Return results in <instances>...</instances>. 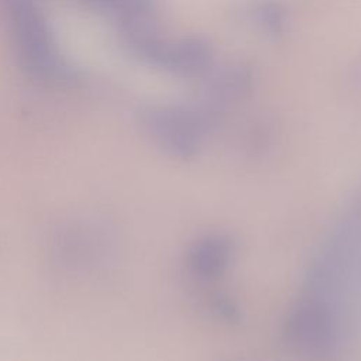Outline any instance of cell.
Segmentation results:
<instances>
[{
  "instance_id": "cell-1",
  "label": "cell",
  "mask_w": 361,
  "mask_h": 361,
  "mask_svg": "<svg viewBox=\"0 0 361 361\" xmlns=\"http://www.w3.org/2000/svg\"><path fill=\"white\" fill-rule=\"evenodd\" d=\"M145 124L154 138L172 155L189 158L202 144L213 120L200 107H157L145 113Z\"/></svg>"
},
{
  "instance_id": "cell-5",
  "label": "cell",
  "mask_w": 361,
  "mask_h": 361,
  "mask_svg": "<svg viewBox=\"0 0 361 361\" xmlns=\"http://www.w3.org/2000/svg\"><path fill=\"white\" fill-rule=\"evenodd\" d=\"M259 16H261V21L265 24V27L272 31H278L279 25H282V13L272 4L264 6L259 10Z\"/></svg>"
},
{
  "instance_id": "cell-2",
  "label": "cell",
  "mask_w": 361,
  "mask_h": 361,
  "mask_svg": "<svg viewBox=\"0 0 361 361\" xmlns=\"http://www.w3.org/2000/svg\"><path fill=\"white\" fill-rule=\"evenodd\" d=\"M234 255L233 241L220 234L199 238L188 251L186 262L200 279H214L224 274Z\"/></svg>"
},
{
  "instance_id": "cell-4",
  "label": "cell",
  "mask_w": 361,
  "mask_h": 361,
  "mask_svg": "<svg viewBox=\"0 0 361 361\" xmlns=\"http://www.w3.org/2000/svg\"><path fill=\"white\" fill-rule=\"evenodd\" d=\"M210 45L200 38H183L172 42L164 68L180 75H200L212 65Z\"/></svg>"
},
{
  "instance_id": "cell-3",
  "label": "cell",
  "mask_w": 361,
  "mask_h": 361,
  "mask_svg": "<svg viewBox=\"0 0 361 361\" xmlns=\"http://www.w3.org/2000/svg\"><path fill=\"white\" fill-rule=\"evenodd\" d=\"M250 85V71L243 65H230L210 78L206 86L204 103L200 109L214 121L217 111L244 97Z\"/></svg>"
}]
</instances>
